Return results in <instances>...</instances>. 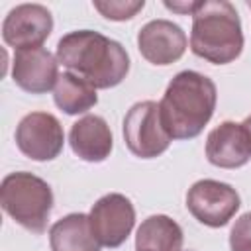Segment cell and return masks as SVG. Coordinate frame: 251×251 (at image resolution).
I'll use <instances>...</instances> for the list:
<instances>
[{"mask_svg": "<svg viewBox=\"0 0 251 251\" xmlns=\"http://www.w3.org/2000/svg\"><path fill=\"white\" fill-rule=\"evenodd\" d=\"M190 49L214 65H227L243 51L241 20L227 0H202L192 12Z\"/></svg>", "mask_w": 251, "mask_h": 251, "instance_id": "cell-3", "label": "cell"}, {"mask_svg": "<svg viewBox=\"0 0 251 251\" xmlns=\"http://www.w3.org/2000/svg\"><path fill=\"white\" fill-rule=\"evenodd\" d=\"M0 204L16 224L33 233H43L53 210V192L43 178L27 171H18L4 176Z\"/></svg>", "mask_w": 251, "mask_h": 251, "instance_id": "cell-4", "label": "cell"}, {"mask_svg": "<svg viewBox=\"0 0 251 251\" xmlns=\"http://www.w3.org/2000/svg\"><path fill=\"white\" fill-rule=\"evenodd\" d=\"M243 127L247 129V133H249V137H251V116H247V118L243 120Z\"/></svg>", "mask_w": 251, "mask_h": 251, "instance_id": "cell-20", "label": "cell"}, {"mask_svg": "<svg viewBox=\"0 0 251 251\" xmlns=\"http://www.w3.org/2000/svg\"><path fill=\"white\" fill-rule=\"evenodd\" d=\"M69 143L78 159L88 163H102L112 153L114 137L104 118L88 114L73 124L69 131Z\"/></svg>", "mask_w": 251, "mask_h": 251, "instance_id": "cell-13", "label": "cell"}, {"mask_svg": "<svg viewBox=\"0 0 251 251\" xmlns=\"http://www.w3.org/2000/svg\"><path fill=\"white\" fill-rule=\"evenodd\" d=\"M186 45L182 27L169 20H151L137 33V49L151 65H173L184 55Z\"/></svg>", "mask_w": 251, "mask_h": 251, "instance_id": "cell-10", "label": "cell"}, {"mask_svg": "<svg viewBox=\"0 0 251 251\" xmlns=\"http://www.w3.org/2000/svg\"><path fill=\"white\" fill-rule=\"evenodd\" d=\"M241 200L237 190L214 178L194 182L186 192V208L200 224L208 227H224L239 210Z\"/></svg>", "mask_w": 251, "mask_h": 251, "instance_id": "cell-6", "label": "cell"}, {"mask_svg": "<svg viewBox=\"0 0 251 251\" xmlns=\"http://www.w3.org/2000/svg\"><path fill=\"white\" fill-rule=\"evenodd\" d=\"M53 100L57 108L63 110L65 114L76 116V114H84L90 108H94L98 102V96L92 84H88L84 78L67 71L59 75V80L53 90Z\"/></svg>", "mask_w": 251, "mask_h": 251, "instance_id": "cell-16", "label": "cell"}, {"mask_svg": "<svg viewBox=\"0 0 251 251\" xmlns=\"http://www.w3.org/2000/svg\"><path fill=\"white\" fill-rule=\"evenodd\" d=\"M218 90L212 78L196 71H180L167 84L159 102L161 120L171 139H192L214 116Z\"/></svg>", "mask_w": 251, "mask_h": 251, "instance_id": "cell-2", "label": "cell"}, {"mask_svg": "<svg viewBox=\"0 0 251 251\" xmlns=\"http://www.w3.org/2000/svg\"><path fill=\"white\" fill-rule=\"evenodd\" d=\"M229 249L231 251H251V212L235 220L229 231Z\"/></svg>", "mask_w": 251, "mask_h": 251, "instance_id": "cell-18", "label": "cell"}, {"mask_svg": "<svg viewBox=\"0 0 251 251\" xmlns=\"http://www.w3.org/2000/svg\"><path fill=\"white\" fill-rule=\"evenodd\" d=\"M12 78L29 94L49 92L59 80V61L45 47L20 49L12 61Z\"/></svg>", "mask_w": 251, "mask_h": 251, "instance_id": "cell-11", "label": "cell"}, {"mask_svg": "<svg viewBox=\"0 0 251 251\" xmlns=\"http://www.w3.org/2000/svg\"><path fill=\"white\" fill-rule=\"evenodd\" d=\"M53 16L41 4H20L8 12L2 22V39L6 45L20 49L41 47L51 35Z\"/></svg>", "mask_w": 251, "mask_h": 251, "instance_id": "cell-9", "label": "cell"}, {"mask_svg": "<svg viewBox=\"0 0 251 251\" xmlns=\"http://www.w3.org/2000/svg\"><path fill=\"white\" fill-rule=\"evenodd\" d=\"M57 61L94 88L118 86L129 73V57L122 43L92 29L63 35L57 43Z\"/></svg>", "mask_w": 251, "mask_h": 251, "instance_id": "cell-1", "label": "cell"}, {"mask_svg": "<svg viewBox=\"0 0 251 251\" xmlns=\"http://www.w3.org/2000/svg\"><path fill=\"white\" fill-rule=\"evenodd\" d=\"M88 222L96 241L104 247L116 249L126 243L135 226V208L127 196L110 192L92 204Z\"/></svg>", "mask_w": 251, "mask_h": 251, "instance_id": "cell-7", "label": "cell"}, {"mask_svg": "<svg viewBox=\"0 0 251 251\" xmlns=\"http://www.w3.org/2000/svg\"><path fill=\"white\" fill-rule=\"evenodd\" d=\"M92 6L106 20L126 22V20H131L137 12H141L145 2L143 0H94Z\"/></svg>", "mask_w": 251, "mask_h": 251, "instance_id": "cell-17", "label": "cell"}, {"mask_svg": "<svg viewBox=\"0 0 251 251\" xmlns=\"http://www.w3.org/2000/svg\"><path fill=\"white\" fill-rule=\"evenodd\" d=\"M206 157L220 169H237L251 159V137L243 124L222 122L206 139Z\"/></svg>", "mask_w": 251, "mask_h": 251, "instance_id": "cell-12", "label": "cell"}, {"mask_svg": "<svg viewBox=\"0 0 251 251\" xmlns=\"http://www.w3.org/2000/svg\"><path fill=\"white\" fill-rule=\"evenodd\" d=\"M16 145L31 161H53L65 145L63 126L53 114L31 112L16 127Z\"/></svg>", "mask_w": 251, "mask_h": 251, "instance_id": "cell-8", "label": "cell"}, {"mask_svg": "<svg viewBox=\"0 0 251 251\" xmlns=\"http://www.w3.org/2000/svg\"><path fill=\"white\" fill-rule=\"evenodd\" d=\"M182 241L180 226L165 214H155L137 227L135 251H182Z\"/></svg>", "mask_w": 251, "mask_h": 251, "instance_id": "cell-15", "label": "cell"}, {"mask_svg": "<svg viewBox=\"0 0 251 251\" xmlns=\"http://www.w3.org/2000/svg\"><path fill=\"white\" fill-rule=\"evenodd\" d=\"M124 141L139 159H155L171 145V135L163 126L159 104L143 100L133 104L124 118Z\"/></svg>", "mask_w": 251, "mask_h": 251, "instance_id": "cell-5", "label": "cell"}, {"mask_svg": "<svg viewBox=\"0 0 251 251\" xmlns=\"http://www.w3.org/2000/svg\"><path fill=\"white\" fill-rule=\"evenodd\" d=\"M51 251H100L86 214H69L49 229Z\"/></svg>", "mask_w": 251, "mask_h": 251, "instance_id": "cell-14", "label": "cell"}, {"mask_svg": "<svg viewBox=\"0 0 251 251\" xmlns=\"http://www.w3.org/2000/svg\"><path fill=\"white\" fill-rule=\"evenodd\" d=\"M196 4L198 2H184V4H178V2H165V6L173 12H180V14H192L196 10Z\"/></svg>", "mask_w": 251, "mask_h": 251, "instance_id": "cell-19", "label": "cell"}]
</instances>
